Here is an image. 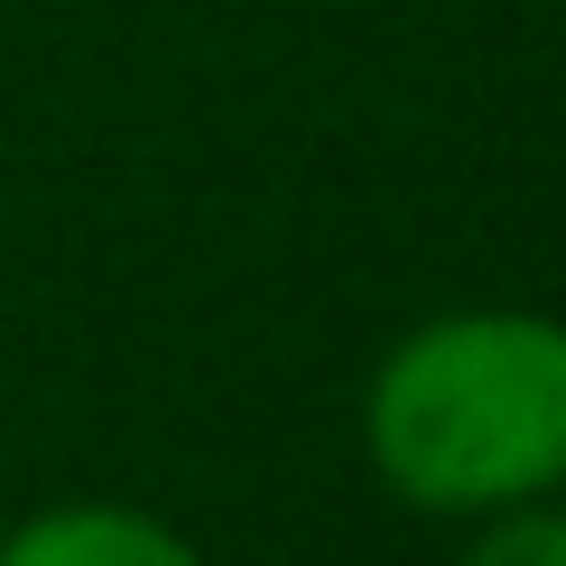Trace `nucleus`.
Masks as SVG:
<instances>
[{"label": "nucleus", "instance_id": "1", "mask_svg": "<svg viewBox=\"0 0 566 566\" xmlns=\"http://www.w3.org/2000/svg\"><path fill=\"white\" fill-rule=\"evenodd\" d=\"M363 446L418 511H521L566 483V325L464 306L390 344L363 399Z\"/></svg>", "mask_w": 566, "mask_h": 566}, {"label": "nucleus", "instance_id": "2", "mask_svg": "<svg viewBox=\"0 0 566 566\" xmlns=\"http://www.w3.org/2000/svg\"><path fill=\"white\" fill-rule=\"evenodd\" d=\"M0 566H205L168 521L122 502H56L0 538Z\"/></svg>", "mask_w": 566, "mask_h": 566}, {"label": "nucleus", "instance_id": "3", "mask_svg": "<svg viewBox=\"0 0 566 566\" xmlns=\"http://www.w3.org/2000/svg\"><path fill=\"white\" fill-rule=\"evenodd\" d=\"M455 566H566V511H538V502L492 511V530Z\"/></svg>", "mask_w": 566, "mask_h": 566}]
</instances>
